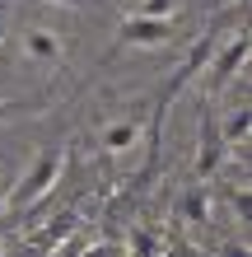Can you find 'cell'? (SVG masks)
Masks as SVG:
<instances>
[{
	"instance_id": "obj_1",
	"label": "cell",
	"mask_w": 252,
	"mask_h": 257,
	"mask_svg": "<svg viewBox=\"0 0 252 257\" xmlns=\"http://www.w3.org/2000/svg\"><path fill=\"white\" fill-rule=\"evenodd\" d=\"M126 38H131V42H164V38H168V24H159V19L126 24Z\"/></svg>"
},
{
	"instance_id": "obj_2",
	"label": "cell",
	"mask_w": 252,
	"mask_h": 257,
	"mask_svg": "<svg viewBox=\"0 0 252 257\" xmlns=\"http://www.w3.org/2000/svg\"><path fill=\"white\" fill-rule=\"evenodd\" d=\"M52 173H56V155H47V159H42L38 169H33V178H28V183H24V192H19V196H24V201H28V196H38L42 187L52 183Z\"/></svg>"
},
{
	"instance_id": "obj_3",
	"label": "cell",
	"mask_w": 252,
	"mask_h": 257,
	"mask_svg": "<svg viewBox=\"0 0 252 257\" xmlns=\"http://www.w3.org/2000/svg\"><path fill=\"white\" fill-rule=\"evenodd\" d=\"M131 141H136V122H131V126H112V131H108V145H112V150H122V145H131Z\"/></svg>"
},
{
	"instance_id": "obj_4",
	"label": "cell",
	"mask_w": 252,
	"mask_h": 257,
	"mask_svg": "<svg viewBox=\"0 0 252 257\" xmlns=\"http://www.w3.org/2000/svg\"><path fill=\"white\" fill-rule=\"evenodd\" d=\"M0 201H5V187H0Z\"/></svg>"
}]
</instances>
